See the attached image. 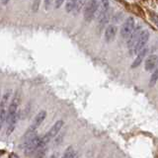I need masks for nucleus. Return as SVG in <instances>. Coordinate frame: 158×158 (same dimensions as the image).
Listing matches in <instances>:
<instances>
[{"mask_svg": "<svg viewBox=\"0 0 158 158\" xmlns=\"http://www.w3.org/2000/svg\"><path fill=\"white\" fill-rule=\"evenodd\" d=\"M158 65V56L156 54H151L149 56L144 62V68L146 71H151L153 70L156 66Z\"/></svg>", "mask_w": 158, "mask_h": 158, "instance_id": "9d476101", "label": "nucleus"}, {"mask_svg": "<svg viewBox=\"0 0 158 158\" xmlns=\"http://www.w3.org/2000/svg\"><path fill=\"white\" fill-rule=\"evenodd\" d=\"M53 4V0H44V7L46 10H48L52 6Z\"/></svg>", "mask_w": 158, "mask_h": 158, "instance_id": "dca6fc26", "label": "nucleus"}, {"mask_svg": "<svg viewBox=\"0 0 158 158\" xmlns=\"http://www.w3.org/2000/svg\"><path fill=\"white\" fill-rule=\"evenodd\" d=\"M110 19V2L109 0H101L98 5L97 21L101 27L106 25Z\"/></svg>", "mask_w": 158, "mask_h": 158, "instance_id": "f257e3e1", "label": "nucleus"}, {"mask_svg": "<svg viewBox=\"0 0 158 158\" xmlns=\"http://www.w3.org/2000/svg\"><path fill=\"white\" fill-rule=\"evenodd\" d=\"M141 31H142V30H141L140 27H137V28L135 27L133 31L131 32V34L127 38V48H130L131 52H132V48H133V47H135V43L137 41L138 37H139Z\"/></svg>", "mask_w": 158, "mask_h": 158, "instance_id": "1a4fd4ad", "label": "nucleus"}, {"mask_svg": "<svg viewBox=\"0 0 158 158\" xmlns=\"http://www.w3.org/2000/svg\"><path fill=\"white\" fill-rule=\"evenodd\" d=\"M99 2L98 0H88L84 7V19L87 22H91L97 14Z\"/></svg>", "mask_w": 158, "mask_h": 158, "instance_id": "7ed1b4c3", "label": "nucleus"}, {"mask_svg": "<svg viewBox=\"0 0 158 158\" xmlns=\"http://www.w3.org/2000/svg\"><path fill=\"white\" fill-rule=\"evenodd\" d=\"M150 16H151V19L154 21L157 25H158V15H156V14H154V13H152V12H150Z\"/></svg>", "mask_w": 158, "mask_h": 158, "instance_id": "a211bd4d", "label": "nucleus"}, {"mask_svg": "<svg viewBox=\"0 0 158 158\" xmlns=\"http://www.w3.org/2000/svg\"><path fill=\"white\" fill-rule=\"evenodd\" d=\"M64 1H65V0H56V1H54V6H56V8L61 7V5L63 4Z\"/></svg>", "mask_w": 158, "mask_h": 158, "instance_id": "f3484780", "label": "nucleus"}, {"mask_svg": "<svg viewBox=\"0 0 158 158\" xmlns=\"http://www.w3.org/2000/svg\"><path fill=\"white\" fill-rule=\"evenodd\" d=\"M148 40H149V33H148V31H146V30H144V31L142 30L135 44V47H133V48H132L131 52L137 53L139 51H141L143 48H145Z\"/></svg>", "mask_w": 158, "mask_h": 158, "instance_id": "0eeeda50", "label": "nucleus"}, {"mask_svg": "<svg viewBox=\"0 0 158 158\" xmlns=\"http://www.w3.org/2000/svg\"><path fill=\"white\" fill-rule=\"evenodd\" d=\"M11 96V91H7L4 94L0 101V130H1L2 126L4 125L5 121H6V116H7V110H8V105H9V99Z\"/></svg>", "mask_w": 158, "mask_h": 158, "instance_id": "20e7f679", "label": "nucleus"}, {"mask_svg": "<svg viewBox=\"0 0 158 158\" xmlns=\"http://www.w3.org/2000/svg\"><path fill=\"white\" fill-rule=\"evenodd\" d=\"M9 1H10V0H2V3H3V4H7Z\"/></svg>", "mask_w": 158, "mask_h": 158, "instance_id": "6ab92c4d", "label": "nucleus"}, {"mask_svg": "<svg viewBox=\"0 0 158 158\" xmlns=\"http://www.w3.org/2000/svg\"><path fill=\"white\" fill-rule=\"evenodd\" d=\"M79 0H67L65 4V10L66 12H72L75 11V9L78 5Z\"/></svg>", "mask_w": 158, "mask_h": 158, "instance_id": "ddd939ff", "label": "nucleus"}, {"mask_svg": "<svg viewBox=\"0 0 158 158\" xmlns=\"http://www.w3.org/2000/svg\"><path fill=\"white\" fill-rule=\"evenodd\" d=\"M63 125H64V122L62 120H58L57 122H56V123H54V125L51 127V130H49L44 136L41 137L42 146L44 147L49 141L52 139V138L56 137L57 135V133L60 131Z\"/></svg>", "mask_w": 158, "mask_h": 158, "instance_id": "f03ea898", "label": "nucleus"}, {"mask_svg": "<svg viewBox=\"0 0 158 158\" xmlns=\"http://www.w3.org/2000/svg\"><path fill=\"white\" fill-rule=\"evenodd\" d=\"M47 118V112L46 111H41L38 113V115L35 117L34 121L32 123L31 127H29V130L27 131V132L25 133V137H28L30 135H34L35 132H36V131L38 130V127L42 125V123L46 120Z\"/></svg>", "mask_w": 158, "mask_h": 158, "instance_id": "39448f33", "label": "nucleus"}, {"mask_svg": "<svg viewBox=\"0 0 158 158\" xmlns=\"http://www.w3.org/2000/svg\"><path fill=\"white\" fill-rule=\"evenodd\" d=\"M0 98H1V96H0Z\"/></svg>", "mask_w": 158, "mask_h": 158, "instance_id": "aec40b11", "label": "nucleus"}, {"mask_svg": "<svg viewBox=\"0 0 158 158\" xmlns=\"http://www.w3.org/2000/svg\"><path fill=\"white\" fill-rule=\"evenodd\" d=\"M76 156H77V154H76L75 150L73 149L72 146L67 147L65 149V151H64V154H63L64 158H72V157H76Z\"/></svg>", "mask_w": 158, "mask_h": 158, "instance_id": "4468645a", "label": "nucleus"}, {"mask_svg": "<svg viewBox=\"0 0 158 158\" xmlns=\"http://www.w3.org/2000/svg\"><path fill=\"white\" fill-rule=\"evenodd\" d=\"M19 104H20V93L17 92L13 97L12 101L10 102L8 105V110H7V116H6V122L8 123L10 120H12L13 117L16 115L19 111Z\"/></svg>", "mask_w": 158, "mask_h": 158, "instance_id": "423d86ee", "label": "nucleus"}, {"mask_svg": "<svg viewBox=\"0 0 158 158\" xmlns=\"http://www.w3.org/2000/svg\"><path fill=\"white\" fill-rule=\"evenodd\" d=\"M158 81V67L155 68V70L152 72L151 77H150V81H149V86L153 87Z\"/></svg>", "mask_w": 158, "mask_h": 158, "instance_id": "2eb2a0df", "label": "nucleus"}, {"mask_svg": "<svg viewBox=\"0 0 158 158\" xmlns=\"http://www.w3.org/2000/svg\"><path fill=\"white\" fill-rule=\"evenodd\" d=\"M135 27V21L132 17L127 18L123 24L122 25L121 28V36L123 39H127L128 36L131 34V32L133 31V29Z\"/></svg>", "mask_w": 158, "mask_h": 158, "instance_id": "6e6552de", "label": "nucleus"}, {"mask_svg": "<svg viewBox=\"0 0 158 158\" xmlns=\"http://www.w3.org/2000/svg\"><path fill=\"white\" fill-rule=\"evenodd\" d=\"M147 52H148V48H143L141 51H139V52H137V56H135V59L133 60V62L131 64V67L132 68H135V67L140 65L141 62L143 61V59H144V57L146 56Z\"/></svg>", "mask_w": 158, "mask_h": 158, "instance_id": "f8f14e48", "label": "nucleus"}, {"mask_svg": "<svg viewBox=\"0 0 158 158\" xmlns=\"http://www.w3.org/2000/svg\"><path fill=\"white\" fill-rule=\"evenodd\" d=\"M117 31L118 29L115 25H109V26L106 28V31H105V40L106 42L110 43L112 41H114L116 38V35H117Z\"/></svg>", "mask_w": 158, "mask_h": 158, "instance_id": "9b49d317", "label": "nucleus"}]
</instances>
